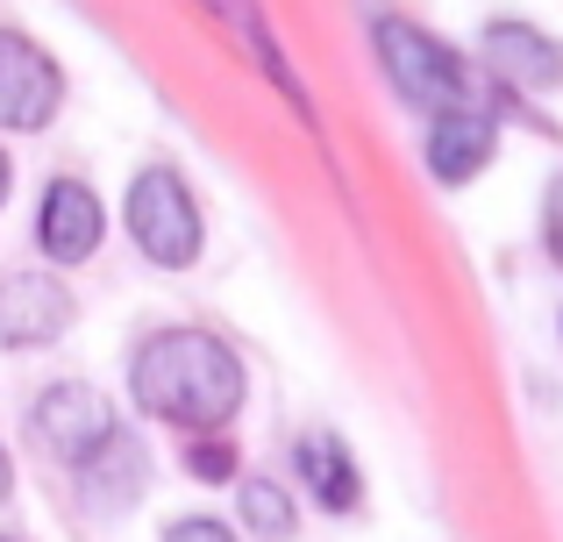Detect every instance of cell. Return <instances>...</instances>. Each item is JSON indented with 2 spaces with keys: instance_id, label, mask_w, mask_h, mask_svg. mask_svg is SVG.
Returning a JSON list of instances; mask_svg holds the SVG:
<instances>
[{
  "instance_id": "9",
  "label": "cell",
  "mask_w": 563,
  "mask_h": 542,
  "mask_svg": "<svg viewBox=\"0 0 563 542\" xmlns=\"http://www.w3.org/2000/svg\"><path fill=\"white\" fill-rule=\"evenodd\" d=\"M493 114H478V108H450V114H435V129H428V172H435L442 186H464V179H478L485 165H493Z\"/></svg>"
},
{
  "instance_id": "13",
  "label": "cell",
  "mask_w": 563,
  "mask_h": 542,
  "mask_svg": "<svg viewBox=\"0 0 563 542\" xmlns=\"http://www.w3.org/2000/svg\"><path fill=\"white\" fill-rule=\"evenodd\" d=\"M235 507H243V521H250V529H257L264 542H286V535H292V500L272 486V478H243Z\"/></svg>"
},
{
  "instance_id": "14",
  "label": "cell",
  "mask_w": 563,
  "mask_h": 542,
  "mask_svg": "<svg viewBox=\"0 0 563 542\" xmlns=\"http://www.w3.org/2000/svg\"><path fill=\"white\" fill-rule=\"evenodd\" d=\"M186 472H192V478H235V443L200 435V443H192V457H186Z\"/></svg>"
},
{
  "instance_id": "11",
  "label": "cell",
  "mask_w": 563,
  "mask_h": 542,
  "mask_svg": "<svg viewBox=\"0 0 563 542\" xmlns=\"http://www.w3.org/2000/svg\"><path fill=\"white\" fill-rule=\"evenodd\" d=\"M79 478H86V500H93V507H136V493H143V450L129 443V435H114L93 464H79Z\"/></svg>"
},
{
  "instance_id": "19",
  "label": "cell",
  "mask_w": 563,
  "mask_h": 542,
  "mask_svg": "<svg viewBox=\"0 0 563 542\" xmlns=\"http://www.w3.org/2000/svg\"><path fill=\"white\" fill-rule=\"evenodd\" d=\"M0 542H8V535H0Z\"/></svg>"
},
{
  "instance_id": "16",
  "label": "cell",
  "mask_w": 563,
  "mask_h": 542,
  "mask_svg": "<svg viewBox=\"0 0 563 542\" xmlns=\"http://www.w3.org/2000/svg\"><path fill=\"white\" fill-rule=\"evenodd\" d=\"M165 542H235V535L221 529V521H172Z\"/></svg>"
},
{
  "instance_id": "8",
  "label": "cell",
  "mask_w": 563,
  "mask_h": 542,
  "mask_svg": "<svg viewBox=\"0 0 563 542\" xmlns=\"http://www.w3.org/2000/svg\"><path fill=\"white\" fill-rule=\"evenodd\" d=\"M485 65H493L507 86H521V93L563 86V51L536 22H485Z\"/></svg>"
},
{
  "instance_id": "12",
  "label": "cell",
  "mask_w": 563,
  "mask_h": 542,
  "mask_svg": "<svg viewBox=\"0 0 563 542\" xmlns=\"http://www.w3.org/2000/svg\"><path fill=\"white\" fill-rule=\"evenodd\" d=\"M200 8H214V14H221V29H235V43H243V51L257 57V65L272 71V79L286 86L292 100H300V79H292V65L278 57V43H272V22H264V8H257V0H200Z\"/></svg>"
},
{
  "instance_id": "15",
  "label": "cell",
  "mask_w": 563,
  "mask_h": 542,
  "mask_svg": "<svg viewBox=\"0 0 563 542\" xmlns=\"http://www.w3.org/2000/svg\"><path fill=\"white\" fill-rule=\"evenodd\" d=\"M542 243H550V257L563 265V179H550V193H542Z\"/></svg>"
},
{
  "instance_id": "18",
  "label": "cell",
  "mask_w": 563,
  "mask_h": 542,
  "mask_svg": "<svg viewBox=\"0 0 563 542\" xmlns=\"http://www.w3.org/2000/svg\"><path fill=\"white\" fill-rule=\"evenodd\" d=\"M8 186H14V165H8V151H0V208H8Z\"/></svg>"
},
{
  "instance_id": "4",
  "label": "cell",
  "mask_w": 563,
  "mask_h": 542,
  "mask_svg": "<svg viewBox=\"0 0 563 542\" xmlns=\"http://www.w3.org/2000/svg\"><path fill=\"white\" fill-rule=\"evenodd\" d=\"M29 429H36V443L51 450V457H65L71 472H79V464H93L100 450L122 435V414H114V400H108L100 386L57 378V386L43 392L36 407H29Z\"/></svg>"
},
{
  "instance_id": "2",
  "label": "cell",
  "mask_w": 563,
  "mask_h": 542,
  "mask_svg": "<svg viewBox=\"0 0 563 542\" xmlns=\"http://www.w3.org/2000/svg\"><path fill=\"white\" fill-rule=\"evenodd\" d=\"M372 43H378V65H385V79H393V93L407 100V108H421V114L471 108L464 57H456L450 43H435L428 29L399 22V14H385V22L372 29Z\"/></svg>"
},
{
  "instance_id": "10",
  "label": "cell",
  "mask_w": 563,
  "mask_h": 542,
  "mask_svg": "<svg viewBox=\"0 0 563 542\" xmlns=\"http://www.w3.org/2000/svg\"><path fill=\"white\" fill-rule=\"evenodd\" d=\"M300 478L329 515H350V507L364 500V478H357V464H350V450L335 443V435H307L300 443Z\"/></svg>"
},
{
  "instance_id": "5",
  "label": "cell",
  "mask_w": 563,
  "mask_h": 542,
  "mask_svg": "<svg viewBox=\"0 0 563 542\" xmlns=\"http://www.w3.org/2000/svg\"><path fill=\"white\" fill-rule=\"evenodd\" d=\"M65 100V71L22 29H0V129H43Z\"/></svg>"
},
{
  "instance_id": "3",
  "label": "cell",
  "mask_w": 563,
  "mask_h": 542,
  "mask_svg": "<svg viewBox=\"0 0 563 542\" xmlns=\"http://www.w3.org/2000/svg\"><path fill=\"white\" fill-rule=\"evenodd\" d=\"M122 222H129V236H136V251L165 272L192 265V257H200V236H207L192 186L165 165L136 172V186H129V200H122Z\"/></svg>"
},
{
  "instance_id": "17",
  "label": "cell",
  "mask_w": 563,
  "mask_h": 542,
  "mask_svg": "<svg viewBox=\"0 0 563 542\" xmlns=\"http://www.w3.org/2000/svg\"><path fill=\"white\" fill-rule=\"evenodd\" d=\"M14 493V464H8V450H0V500Z\"/></svg>"
},
{
  "instance_id": "6",
  "label": "cell",
  "mask_w": 563,
  "mask_h": 542,
  "mask_svg": "<svg viewBox=\"0 0 563 542\" xmlns=\"http://www.w3.org/2000/svg\"><path fill=\"white\" fill-rule=\"evenodd\" d=\"M71 321V292L51 272H14L0 278V350H43Z\"/></svg>"
},
{
  "instance_id": "1",
  "label": "cell",
  "mask_w": 563,
  "mask_h": 542,
  "mask_svg": "<svg viewBox=\"0 0 563 542\" xmlns=\"http://www.w3.org/2000/svg\"><path fill=\"white\" fill-rule=\"evenodd\" d=\"M129 392H136L143 414L172 421V429L214 435L243 407V364L207 329H157L129 357Z\"/></svg>"
},
{
  "instance_id": "7",
  "label": "cell",
  "mask_w": 563,
  "mask_h": 542,
  "mask_svg": "<svg viewBox=\"0 0 563 542\" xmlns=\"http://www.w3.org/2000/svg\"><path fill=\"white\" fill-rule=\"evenodd\" d=\"M108 236V214H100V193L86 179H51L43 186V214H36V243L51 265H86Z\"/></svg>"
}]
</instances>
